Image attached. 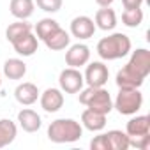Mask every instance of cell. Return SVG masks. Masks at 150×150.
Returning <instances> with one entry per match:
<instances>
[{
  "label": "cell",
  "mask_w": 150,
  "mask_h": 150,
  "mask_svg": "<svg viewBox=\"0 0 150 150\" xmlns=\"http://www.w3.org/2000/svg\"><path fill=\"white\" fill-rule=\"evenodd\" d=\"M150 74V51L146 48H138L132 51L129 62L117 72L118 88H139Z\"/></svg>",
  "instance_id": "obj_1"
},
{
  "label": "cell",
  "mask_w": 150,
  "mask_h": 150,
  "mask_svg": "<svg viewBox=\"0 0 150 150\" xmlns=\"http://www.w3.org/2000/svg\"><path fill=\"white\" fill-rule=\"evenodd\" d=\"M83 136V125L72 118H57L48 127V138L53 143H74Z\"/></svg>",
  "instance_id": "obj_2"
},
{
  "label": "cell",
  "mask_w": 150,
  "mask_h": 150,
  "mask_svg": "<svg viewBox=\"0 0 150 150\" xmlns=\"http://www.w3.org/2000/svg\"><path fill=\"white\" fill-rule=\"evenodd\" d=\"M131 39L125 34L115 32L97 42V55L103 60H118L131 51Z\"/></svg>",
  "instance_id": "obj_3"
},
{
  "label": "cell",
  "mask_w": 150,
  "mask_h": 150,
  "mask_svg": "<svg viewBox=\"0 0 150 150\" xmlns=\"http://www.w3.org/2000/svg\"><path fill=\"white\" fill-rule=\"evenodd\" d=\"M80 103L97 113H103V115H108L113 110L111 96L104 87H88V88L81 90Z\"/></svg>",
  "instance_id": "obj_4"
},
{
  "label": "cell",
  "mask_w": 150,
  "mask_h": 150,
  "mask_svg": "<svg viewBox=\"0 0 150 150\" xmlns=\"http://www.w3.org/2000/svg\"><path fill=\"white\" fill-rule=\"evenodd\" d=\"M143 106V94L139 88H118L113 108L120 115H136Z\"/></svg>",
  "instance_id": "obj_5"
},
{
  "label": "cell",
  "mask_w": 150,
  "mask_h": 150,
  "mask_svg": "<svg viewBox=\"0 0 150 150\" xmlns=\"http://www.w3.org/2000/svg\"><path fill=\"white\" fill-rule=\"evenodd\" d=\"M83 83H85V78H83V74L76 67L64 69L60 72V76H58L60 90L65 92V94H78L83 88Z\"/></svg>",
  "instance_id": "obj_6"
},
{
  "label": "cell",
  "mask_w": 150,
  "mask_h": 150,
  "mask_svg": "<svg viewBox=\"0 0 150 150\" xmlns=\"http://www.w3.org/2000/svg\"><path fill=\"white\" fill-rule=\"evenodd\" d=\"M83 78H85V81H87L88 87H104L108 83V78H110L108 65H104L103 62H92V64H88Z\"/></svg>",
  "instance_id": "obj_7"
},
{
  "label": "cell",
  "mask_w": 150,
  "mask_h": 150,
  "mask_svg": "<svg viewBox=\"0 0 150 150\" xmlns=\"http://www.w3.org/2000/svg\"><path fill=\"white\" fill-rule=\"evenodd\" d=\"M88 60H90V48L87 44H81V42L72 44L65 53V64L69 67L80 69L81 65H87Z\"/></svg>",
  "instance_id": "obj_8"
},
{
  "label": "cell",
  "mask_w": 150,
  "mask_h": 150,
  "mask_svg": "<svg viewBox=\"0 0 150 150\" xmlns=\"http://www.w3.org/2000/svg\"><path fill=\"white\" fill-rule=\"evenodd\" d=\"M71 34L74 37H78L80 41L90 39L96 34V23L88 16H76L71 21Z\"/></svg>",
  "instance_id": "obj_9"
},
{
  "label": "cell",
  "mask_w": 150,
  "mask_h": 150,
  "mask_svg": "<svg viewBox=\"0 0 150 150\" xmlns=\"http://www.w3.org/2000/svg\"><path fill=\"white\" fill-rule=\"evenodd\" d=\"M41 96V108L46 113H57L64 106V94L60 88H46Z\"/></svg>",
  "instance_id": "obj_10"
},
{
  "label": "cell",
  "mask_w": 150,
  "mask_h": 150,
  "mask_svg": "<svg viewBox=\"0 0 150 150\" xmlns=\"http://www.w3.org/2000/svg\"><path fill=\"white\" fill-rule=\"evenodd\" d=\"M14 97L20 104L23 106H30L34 104L37 99H39V88L37 85L30 83V81H25V83H20L14 90Z\"/></svg>",
  "instance_id": "obj_11"
},
{
  "label": "cell",
  "mask_w": 150,
  "mask_h": 150,
  "mask_svg": "<svg viewBox=\"0 0 150 150\" xmlns=\"http://www.w3.org/2000/svg\"><path fill=\"white\" fill-rule=\"evenodd\" d=\"M11 44H13V48H14V51L18 55H21V57H32L37 51V48H39V39H37V35H34L30 32V34L20 37V39H16Z\"/></svg>",
  "instance_id": "obj_12"
},
{
  "label": "cell",
  "mask_w": 150,
  "mask_h": 150,
  "mask_svg": "<svg viewBox=\"0 0 150 150\" xmlns=\"http://www.w3.org/2000/svg\"><path fill=\"white\" fill-rule=\"evenodd\" d=\"M18 122H20V127L25 132H37L42 125V120L37 115V111H34L30 108H25L18 113Z\"/></svg>",
  "instance_id": "obj_13"
},
{
  "label": "cell",
  "mask_w": 150,
  "mask_h": 150,
  "mask_svg": "<svg viewBox=\"0 0 150 150\" xmlns=\"http://www.w3.org/2000/svg\"><path fill=\"white\" fill-rule=\"evenodd\" d=\"M81 124L85 129L92 131V132H99L106 127V115L103 113H97L90 108H87L83 113H81Z\"/></svg>",
  "instance_id": "obj_14"
},
{
  "label": "cell",
  "mask_w": 150,
  "mask_h": 150,
  "mask_svg": "<svg viewBox=\"0 0 150 150\" xmlns=\"http://www.w3.org/2000/svg\"><path fill=\"white\" fill-rule=\"evenodd\" d=\"M127 136H139V134H150V117L146 115H136L131 118L125 125Z\"/></svg>",
  "instance_id": "obj_15"
},
{
  "label": "cell",
  "mask_w": 150,
  "mask_h": 150,
  "mask_svg": "<svg viewBox=\"0 0 150 150\" xmlns=\"http://www.w3.org/2000/svg\"><path fill=\"white\" fill-rule=\"evenodd\" d=\"M34 7H35L34 0H11L9 4L11 14L18 20H28L34 14Z\"/></svg>",
  "instance_id": "obj_16"
},
{
  "label": "cell",
  "mask_w": 150,
  "mask_h": 150,
  "mask_svg": "<svg viewBox=\"0 0 150 150\" xmlns=\"http://www.w3.org/2000/svg\"><path fill=\"white\" fill-rule=\"evenodd\" d=\"M96 28H101L104 32L108 30H113L117 27V14L113 9L110 7H101L97 13H96Z\"/></svg>",
  "instance_id": "obj_17"
},
{
  "label": "cell",
  "mask_w": 150,
  "mask_h": 150,
  "mask_svg": "<svg viewBox=\"0 0 150 150\" xmlns=\"http://www.w3.org/2000/svg\"><path fill=\"white\" fill-rule=\"evenodd\" d=\"M69 42H71V35H69L64 28L55 30L50 37L44 39L46 48L51 50V51H62V50H65V48L69 46Z\"/></svg>",
  "instance_id": "obj_18"
},
{
  "label": "cell",
  "mask_w": 150,
  "mask_h": 150,
  "mask_svg": "<svg viewBox=\"0 0 150 150\" xmlns=\"http://www.w3.org/2000/svg\"><path fill=\"white\" fill-rule=\"evenodd\" d=\"M4 74L9 80H21L27 74V64L20 58H9L4 64Z\"/></svg>",
  "instance_id": "obj_19"
},
{
  "label": "cell",
  "mask_w": 150,
  "mask_h": 150,
  "mask_svg": "<svg viewBox=\"0 0 150 150\" xmlns=\"http://www.w3.org/2000/svg\"><path fill=\"white\" fill-rule=\"evenodd\" d=\"M16 134H18V129H16V124L13 120H9V118L0 120V148L11 145L14 141Z\"/></svg>",
  "instance_id": "obj_20"
},
{
  "label": "cell",
  "mask_w": 150,
  "mask_h": 150,
  "mask_svg": "<svg viewBox=\"0 0 150 150\" xmlns=\"http://www.w3.org/2000/svg\"><path fill=\"white\" fill-rule=\"evenodd\" d=\"M30 32H32V25H30L27 20H18L16 23H11V25L7 27L6 37H7L9 42H14L16 39H20V37H23V35H27V34H30Z\"/></svg>",
  "instance_id": "obj_21"
},
{
  "label": "cell",
  "mask_w": 150,
  "mask_h": 150,
  "mask_svg": "<svg viewBox=\"0 0 150 150\" xmlns=\"http://www.w3.org/2000/svg\"><path fill=\"white\" fill-rule=\"evenodd\" d=\"M104 134H106L110 150H127L129 148V136H127V132L113 129V131H108Z\"/></svg>",
  "instance_id": "obj_22"
},
{
  "label": "cell",
  "mask_w": 150,
  "mask_h": 150,
  "mask_svg": "<svg viewBox=\"0 0 150 150\" xmlns=\"http://www.w3.org/2000/svg\"><path fill=\"white\" fill-rule=\"evenodd\" d=\"M60 28V25H58V21H55V20H51V18H44V20H41L37 25H35V35H37V39H41V41H44L46 37H50L55 30H58Z\"/></svg>",
  "instance_id": "obj_23"
},
{
  "label": "cell",
  "mask_w": 150,
  "mask_h": 150,
  "mask_svg": "<svg viewBox=\"0 0 150 150\" xmlns=\"http://www.w3.org/2000/svg\"><path fill=\"white\" fill-rule=\"evenodd\" d=\"M122 23L129 28H136L143 23V11L141 7H136V9H125L122 13Z\"/></svg>",
  "instance_id": "obj_24"
},
{
  "label": "cell",
  "mask_w": 150,
  "mask_h": 150,
  "mask_svg": "<svg viewBox=\"0 0 150 150\" xmlns=\"http://www.w3.org/2000/svg\"><path fill=\"white\" fill-rule=\"evenodd\" d=\"M34 2L44 13H58L62 9V2H64V0H34Z\"/></svg>",
  "instance_id": "obj_25"
},
{
  "label": "cell",
  "mask_w": 150,
  "mask_h": 150,
  "mask_svg": "<svg viewBox=\"0 0 150 150\" xmlns=\"http://www.w3.org/2000/svg\"><path fill=\"white\" fill-rule=\"evenodd\" d=\"M129 146H134L138 150H146L150 146V134H139V136H129Z\"/></svg>",
  "instance_id": "obj_26"
},
{
  "label": "cell",
  "mask_w": 150,
  "mask_h": 150,
  "mask_svg": "<svg viewBox=\"0 0 150 150\" xmlns=\"http://www.w3.org/2000/svg\"><path fill=\"white\" fill-rule=\"evenodd\" d=\"M90 148H92V150H110V145H108L106 134H99V136H96V138L90 141Z\"/></svg>",
  "instance_id": "obj_27"
},
{
  "label": "cell",
  "mask_w": 150,
  "mask_h": 150,
  "mask_svg": "<svg viewBox=\"0 0 150 150\" xmlns=\"http://www.w3.org/2000/svg\"><path fill=\"white\" fill-rule=\"evenodd\" d=\"M124 4V9H136V7H141L143 0H122Z\"/></svg>",
  "instance_id": "obj_28"
},
{
  "label": "cell",
  "mask_w": 150,
  "mask_h": 150,
  "mask_svg": "<svg viewBox=\"0 0 150 150\" xmlns=\"http://www.w3.org/2000/svg\"><path fill=\"white\" fill-rule=\"evenodd\" d=\"M96 4L101 6V7H110L113 4V0H96Z\"/></svg>",
  "instance_id": "obj_29"
},
{
  "label": "cell",
  "mask_w": 150,
  "mask_h": 150,
  "mask_svg": "<svg viewBox=\"0 0 150 150\" xmlns=\"http://www.w3.org/2000/svg\"><path fill=\"white\" fill-rule=\"evenodd\" d=\"M0 85H2V80H0Z\"/></svg>",
  "instance_id": "obj_30"
}]
</instances>
